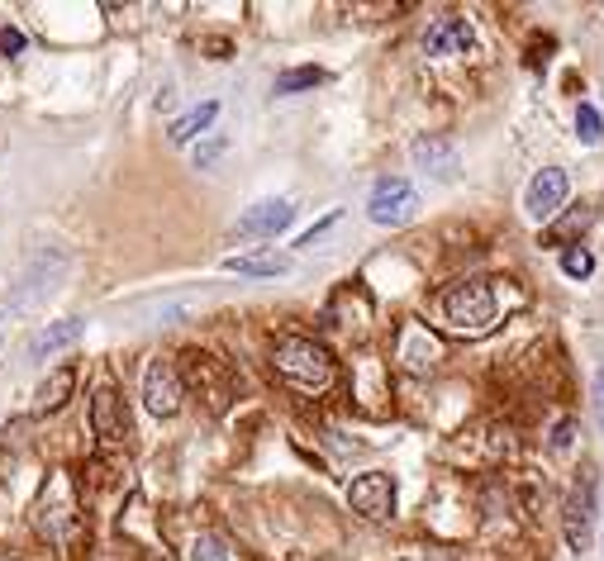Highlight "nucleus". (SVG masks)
Returning a JSON list of instances; mask_svg holds the SVG:
<instances>
[{
    "label": "nucleus",
    "instance_id": "f257e3e1",
    "mask_svg": "<svg viewBox=\"0 0 604 561\" xmlns=\"http://www.w3.org/2000/svg\"><path fill=\"white\" fill-rule=\"evenodd\" d=\"M272 362L295 390H324L333 381V357H329V348L314 343V338H281L272 352Z\"/></svg>",
    "mask_w": 604,
    "mask_h": 561
},
{
    "label": "nucleus",
    "instance_id": "f3484780",
    "mask_svg": "<svg viewBox=\"0 0 604 561\" xmlns=\"http://www.w3.org/2000/svg\"><path fill=\"white\" fill-rule=\"evenodd\" d=\"M590 224H595V210H590V205H571V210L543 233V243L547 248H562V243H571V238H581Z\"/></svg>",
    "mask_w": 604,
    "mask_h": 561
},
{
    "label": "nucleus",
    "instance_id": "4be33fe9",
    "mask_svg": "<svg viewBox=\"0 0 604 561\" xmlns=\"http://www.w3.org/2000/svg\"><path fill=\"white\" fill-rule=\"evenodd\" d=\"M191 561H229V552H224V542H219L215 533H200V538L191 542Z\"/></svg>",
    "mask_w": 604,
    "mask_h": 561
},
{
    "label": "nucleus",
    "instance_id": "9b49d317",
    "mask_svg": "<svg viewBox=\"0 0 604 561\" xmlns=\"http://www.w3.org/2000/svg\"><path fill=\"white\" fill-rule=\"evenodd\" d=\"M410 157H414V167H419V172L438 176V181H452V176H457V148H452L448 138H438V134L414 138Z\"/></svg>",
    "mask_w": 604,
    "mask_h": 561
},
{
    "label": "nucleus",
    "instance_id": "423d86ee",
    "mask_svg": "<svg viewBox=\"0 0 604 561\" xmlns=\"http://www.w3.org/2000/svg\"><path fill=\"white\" fill-rule=\"evenodd\" d=\"M181 400H186V386H181V371L172 362H153L143 371V405L153 409L157 419H172Z\"/></svg>",
    "mask_w": 604,
    "mask_h": 561
},
{
    "label": "nucleus",
    "instance_id": "20e7f679",
    "mask_svg": "<svg viewBox=\"0 0 604 561\" xmlns=\"http://www.w3.org/2000/svg\"><path fill=\"white\" fill-rule=\"evenodd\" d=\"M590 523H595V476L581 471V481L571 485L562 509V528H566V547L571 552H585L590 547Z\"/></svg>",
    "mask_w": 604,
    "mask_h": 561
},
{
    "label": "nucleus",
    "instance_id": "dca6fc26",
    "mask_svg": "<svg viewBox=\"0 0 604 561\" xmlns=\"http://www.w3.org/2000/svg\"><path fill=\"white\" fill-rule=\"evenodd\" d=\"M219 119V100H205V105H195L191 115H181L172 124V143L176 148H186V143H195L200 134H210V124Z\"/></svg>",
    "mask_w": 604,
    "mask_h": 561
},
{
    "label": "nucleus",
    "instance_id": "f03ea898",
    "mask_svg": "<svg viewBox=\"0 0 604 561\" xmlns=\"http://www.w3.org/2000/svg\"><path fill=\"white\" fill-rule=\"evenodd\" d=\"M495 314H500V305H495L490 281H462V286H452L443 295V319L462 333H486L495 324Z\"/></svg>",
    "mask_w": 604,
    "mask_h": 561
},
{
    "label": "nucleus",
    "instance_id": "0eeeda50",
    "mask_svg": "<svg viewBox=\"0 0 604 561\" xmlns=\"http://www.w3.org/2000/svg\"><path fill=\"white\" fill-rule=\"evenodd\" d=\"M186 371H191V386L210 395V409L224 414V405L234 400V376L224 362H215L210 352H186Z\"/></svg>",
    "mask_w": 604,
    "mask_h": 561
},
{
    "label": "nucleus",
    "instance_id": "393cba45",
    "mask_svg": "<svg viewBox=\"0 0 604 561\" xmlns=\"http://www.w3.org/2000/svg\"><path fill=\"white\" fill-rule=\"evenodd\" d=\"M24 29H15V24H5V29H0V53H5V58H20L24 53Z\"/></svg>",
    "mask_w": 604,
    "mask_h": 561
},
{
    "label": "nucleus",
    "instance_id": "6e6552de",
    "mask_svg": "<svg viewBox=\"0 0 604 561\" xmlns=\"http://www.w3.org/2000/svg\"><path fill=\"white\" fill-rule=\"evenodd\" d=\"M348 504L367 519H390L395 514V481L386 471H367V476H357L348 485Z\"/></svg>",
    "mask_w": 604,
    "mask_h": 561
},
{
    "label": "nucleus",
    "instance_id": "412c9836",
    "mask_svg": "<svg viewBox=\"0 0 604 561\" xmlns=\"http://www.w3.org/2000/svg\"><path fill=\"white\" fill-rule=\"evenodd\" d=\"M562 271L571 276V281H585V276L595 271V257H590L585 248H566L562 252Z\"/></svg>",
    "mask_w": 604,
    "mask_h": 561
},
{
    "label": "nucleus",
    "instance_id": "6ab92c4d",
    "mask_svg": "<svg viewBox=\"0 0 604 561\" xmlns=\"http://www.w3.org/2000/svg\"><path fill=\"white\" fill-rule=\"evenodd\" d=\"M319 81H324V72H319V67H291V72H281V77H276V96L310 91V86H319Z\"/></svg>",
    "mask_w": 604,
    "mask_h": 561
},
{
    "label": "nucleus",
    "instance_id": "b1692460",
    "mask_svg": "<svg viewBox=\"0 0 604 561\" xmlns=\"http://www.w3.org/2000/svg\"><path fill=\"white\" fill-rule=\"evenodd\" d=\"M338 219H343V210H329L310 233H300V243H295V248H314V243H319V238H324V233H329L333 224H338Z\"/></svg>",
    "mask_w": 604,
    "mask_h": 561
},
{
    "label": "nucleus",
    "instance_id": "39448f33",
    "mask_svg": "<svg viewBox=\"0 0 604 561\" xmlns=\"http://www.w3.org/2000/svg\"><path fill=\"white\" fill-rule=\"evenodd\" d=\"M566 195H571V176H566L562 167H543V172L528 181L524 214L533 219V224H547V219H552V214L566 205Z\"/></svg>",
    "mask_w": 604,
    "mask_h": 561
},
{
    "label": "nucleus",
    "instance_id": "5701e85b",
    "mask_svg": "<svg viewBox=\"0 0 604 561\" xmlns=\"http://www.w3.org/2000/svg\"><path fill=\"white\" fill-rule=\"evenodd\" d=\"M571 443H576V419H557V424H552V438H547V447H552V452H571Z\"/></svg>",
    "mask_w": 604,
    "mask_h": 561
},
{
    "label": "nucleus",
    "instance_id": "a878e982",
    "mask_svg": "<svg viewBox=\"0 0 604 561\" xmlns=\"http://www.w3.org/2000/svg\"><path fill=\"white\" fill-rule=\"evenodd\" d=\"M219 153H224V138H210L205 148H195V167H210V162H219Z\"/></svg>",
    "mask_w": 604,
    "mask_h": 561
},
{
    "label": "nucleus",
    "instance_id": "f8f14e48",
    "mask_svg": "<svg viewBox=\"0 0 604 561\" xmlns=\"http://www.w3.org/2000/svg\"><path fill=\"white\" fill-rule=\"evenodd\" d=\"M91 428H96L100 443H119V438H124L129 419H124V400L115 395V386L96 390V400H91Z\"/></svg>",
    "mask_w": 604,
    "mask_h": 561
},
{
    "label": "nucleus",
    "instance_id": "1a4fd4ad",
    "mask_svg": "<svg viewBox=\"0 0 604 561\" xmlns=\"http://www.w3.org/2000/svg\"><path fill=\"white\" fill-rule=\"evenodd\" d=\"M476 34H471L467 20H457V15H443V20H433L424 29V53L429 58H457V53H467Z\"/></svg>",
    "mask_w": 604,
    "mask_h": 561
},
{
    "label": "nucleus",
    "instance_id": "ddd939ff",
    "mask_svg": "<svg viewBox=\"0 0 604 561\" xmlns=\"http://www.w3.org/2000/svg\"><path fill=\"white\" fill-rule=\"evenodd\" d=\"M81 333H86V324H81V319H58V324L39 329L34 338H29V362H43V357H53V352L72 348Z\"/></svg>",
    "mask_w": 604,
    "mask_h": 561
},
{
    "label": "nucleus",
    "instance_id": "9d476101",
    "mask_svg": "<svg viewBox=\"0 0 604 561\" xmlns=\"http://www.w3.org/2000/svg\"><path fill=\"white\" fill-rule=\"evenodd\" d=\"M291 200H262V205H253V210L238 219V233L243 238H276L281 229H291Z\"/></svg>",
    "mask_w": 604,
    "mask_h": 561
},
{
    "label": "nucleus",
    "instance_id": "7ed1b4c3",
    "mask_svg": "<svg viewBox=\"0 0 604 561\" xmlns=\"http://www.w3.org/2000/svg\"><path fill=\"white\" fill-rule=\"evenodd\" d=\"M414 210H419V191H414L405 176H381V181L371 186V200H367L371 224L400 229V224H410L414 219Z\"/></svg>",
    "mask_w": 604,
    "mask_h": 561
},
{
    "label": "nucleus",
    "instance_id": "a211bd4d",
    "mask_svg": "<svg viewBox=\"0 0 604 561\" xmlns=\"http://www.w3.org/2000/svg\"><path fill=\"white\" fill-rule=\"evenodd\" d=\"M433 357H438V343H433L424 329H410L405 333V362H410L414 371H429Z\"/></svg>",
    "mask_w": 604,
    "mask_h": 561
},
{
    "label": "nucleus",
    "instance_id": "aec40b11",
    "mask_svg": "<svg viewBox=\"0 0 604 561\" xmlns=\"http://www.w3.org/2000/svg\"><path fill=\"white\" fill-rule=\"evenodd\" d=\"M576 134H581V143H590V148L604 138V119L595 105H581V110H576Z\"/></svg>",
    "mask_w": 604,
    "mask_h": 561
},
{
    "label": "nucleus",
    "instance_id": "4468645a",
    "mask_svg": "<svg viewBox=\"0 0 604 561\" xmlns=\"http://www.w3.org/2000/svg\"><path fill=\"white\" fill-rule=\"evenodd\" d=\"M72 390H77V367H58L39 386V395H34V409H39V414H58V409L72 400Z\"/></svg>",
    "mask_w": 604,
    "mask_h": 561
},
{
    "label": "nucleus",
    "instance_id": "bb28decb",
    "mask_svg": "<svg viewBox=\"0 0 604 561\" xmlns=\"http://www.w3.org/2000/svg\"><path fill=\"white\" fill-rule=\"evenodd\" d=\"M595 405H600V428H604V376H600V386H595Z\"/></svg>",
    "mask_w": 604,
    "mask_h": 561
},
{
    "label": "nucleus",
    "instance_id": "2eb2a0df",
    "mask_svg": "<svg viewBox=\"0 0 604 561\" xmlns=\"http://www.w3.org/2000/svg\"><path fill=\"white\" fill-rule=\"evenodd\" d=\"M295 262L286 252H253V257H224V271H238V276H286Z\"/></svg>",
    "mask_w": 604,
    "mask_h": 561
}]
</instances>
